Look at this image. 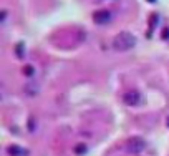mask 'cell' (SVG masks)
<instances>
[{"instance_id":"6da1fadb","label":"cell","mask_w":169,"mask_h":156,"mask_svg":"<svg viewBox=\"0 0 169 156\" xmlns=\"http://www.w3.org/2000/svg\"><path fill=\"white\" fill-rule=\"evenodd\" d=\"M133 43H134V38L131 35H128V33L119 35L116 38V42H114V45H116L118 48H128V47H131Z\"/></svg>"},{"instance_id":"7a4b0ae2","label":"cell","mask_w":169,"mask_h":156,"mask_svg":"<svg viewBox=\"0 0 169 156\" xmlns=\"http://www.w3.org/2000/svg\"><path fill=\"white\" fill-rule=\"evenodd\" d=\"M93 18L96 20L98 23H105L106 20L109 18V12H106V10H103V12H96V14L93 15Z\"/></svg>"},{"instance_id":"3957f363","label":"cell","mask_w":169,"mask_h":156,"mask_svg":"<svg viewBox=\"0 0 169 156\" xmlns=\"http://www.w3.org/2000/svg\"><path fill=\"white\" fill-rule=\"evenodd\" d=\"M149 2H154V0H149Z\"/></svg>"}]
</instances>
